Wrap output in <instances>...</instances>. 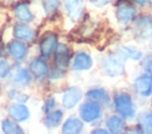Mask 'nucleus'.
Here are the masks:
<instances>
[{
    "label": "nucleus",
    "instance_id": "9",
    "mask_svg": "<svg viewBox=\"0 0 152 134\" xmlns=\"http://www.w3.org/2000/svg\"><path fill=\"white\" fill-rule=\"evenodd\" d=\"M57 45V36L55 33H46L39 43L40 55L43 57H49L52 52H55Z\"/></svg>",
    "mask_w": 152,
    "mask_h": 134
},
{
    "label": "nucleus",
    "instance_id": "33",
    "mask_svg": "<svg viewBox=\"0 0 152 134\" xmlns=\"http://www.w3.org/2000/svg\"><path fill=\"white\" fill-rule=\"evenodd\" d=\"M151 5H152V0H151Z\"/></svg>",
    "mask_w": 152,
    "mask_h": 134
},
{
    "label": "nucleus",
    "instance_id": "3",
    "mask_svg": "<svg viewBox=\"0 0 152 134\" xmlns=\"http://www.w3.org/2000/svg\"><path fill=\"white\" fill-rule=\"evenodd\" d=\"M101 113H102L101 104L94 101H87L82 103L78 108V114H80L81 120L88 123H91L99 120L101 116Z\"/></svg>",
    "mask_w": 152,
    "mask_h": 134
},
{
    "label": "nucleus",
    "instance_id": "31",
    "mask_svg": "<svg viewBox=\"0 0 152 134\" xmlns=\"http://www.w3.org/2000/svg\"><path fill=\"white\" fill-rule=\"evenodd\" d=\"M148 1H150V0H133V2L137 4V5H139V6H145Z\"/></svg>",
    "mask_w": 152,
    "mask_h": 134
},
{
    "label": "nucleus",
    "instance_id": "2",
    "mask_svg": "<svg viewBox=\"0 0 152 134\" xmlns=\"http://www.w3.org/2000/svg\"><path fill=\"white\" fill-rule=\"evenodd\" d=\"M114 107L119 116L125 119H133L135 116V107L129 94L125 91H116L114 95Z\"/></svg>",
    "mask_w": 152,
    "mask_h": 134
},
{
    "label": "nucleus",
    "instance_id": "29",
    "mask_svg": "<svg viewBox=\"0 0 152 134\" xmlns=\"http://www.w3.org/2000/svg\"><path fill=\"white\" fill-rule=\"evenodd\" d=\"M112 0H91V2L95 5V6H104V5H107V4H109Z\"/></svg>",
    "mask_w": 152,
    "mask_h": 134
},
{
    "label": "nucleus",
    "instance_id": "5",
    "mask_svg": "<svg viewBox=\"0 0 152 134\" xmlns=\"http://www.w3.org/2000/svg\"><path fill=\"white\" fill-rule=\"evenodd\" d=\"M71 59V52L68 45L61 43L57 45L55 50V66L58 70H64L66 66H69Z\"/></svg>",
    "mask_w": 152,
    "mask_h": 134
},
{
    "label": "nucleus",
    "instance_id": "16",
    "mask_svg": "<svg viewBox=\"0 0 152 134\" xmlns=\"http://www.w3.org/2000/svg\"><path fill=\"white\" fill-rule=\"evenodd\" d=\"M13 34L20 42H28L34 37V31L28 25L18 23L13 27Z\"/></svg>",
    "mask_w": 152,
    "mask_h": 134
},
{
    "label": "nucleus",
    "instance_id": "15",
    "mask_svg": "<svg viewBox=\"0 0 152 134\" xmlns=\"http://www.w3.org/2000/svg\"><path fill=\"white\" fill-rule=\"evenodd\" d=\"M65 11L72 21H77L82 15L83 1L82 0H65Z\"/></svg>",
    "mask_w": 152,
    "mask_h": 134
},
{
    "label": "nucleus",
    "instance_id": "22",
    "mask_svg": "<svg viewBox=\"0 0 152 134\" xmlns=\"http://www.w3.org/2000/svg\"><path fill=\"white\" fill-rule=\"evenodd\" d=\"M13 82L20 85H27L32 79V74L27 69H19L13 75Z\"/></svg>",
    "mask_w": 152,
    "mask_h": 134
},
{
    "label": "nucleus",
    "instance_id": "28",
    "mask_svg": "<svg viewBox=\"0 0 152 134\" xmlns=\"http://www.w3.org/2000/svg\"><path fill=\"white\" fill-rule=\"evenodd\" d=\"M122 134H142V132L140 130V128H139V127H134V128L126 129Z\"/></svg>",
    "mask_w": 152,
    "mask_h": 134
},
{
    "label": "nucleus",
    "instance_id": "7",
    "mask_svg": "<svg viewBox=\"0 0 152 134\" xmlns=\"http://www.w3.org/2000/svg\"><path fill=\"white\" fill-rule=\"evenodd\" d=\"M135 91L144 97H148L152 95V76L148 74H142L134 81Z\"/></svg>",
    "mask_w": 152,
    "mask_h": 134
},
{
    "label": "nucleus",
    "instance_id": "11",
    "mask_svg": "<svg viewBox=\"0 0 152 134\" xmlns=\"http://www.w3.org/2000/svg\"><path fill=\"white\" fill-rule=\"evenodd\" d=\"M49 65L42 57H37L30 62V72L33 77L43 78L49 74Z\"/></svg>",
    "mask_w": 152,
    "mask_h": 134
},
{
    "label": "nucleus",
    "instance_id": "17",
    "mask_svg": "<svg viewBox=\"0 0 152 134\" xmlns=\"http://www.w3.org/2000/svg\"><path fill=\"white\" fill-rule=\"evenodd\" d=\"M106 126H107V129L110 134H122L126 130L125 121L119 115L109 116L106 121Z\"/></svg>",
    "mask_w": 152,
    "mask_h": 134
},
{
    "label": "nucleus",
    "instance_id": "8",
    "mask_svg": "<svg viewBox=\"0 0 152 134\" xmlns=\"http://www.w3.org/2000/svg\"><path fill=\"white\" fill-rule=\"evenodd\" d=\"M7 113L10 117L15 122L26 121L30 117V110L24 103H12L7 108Z\"/></svg>",
    "mask_w": 152,
    "mask_h": 134
},
{
    "label": "nucleus",
    "instance_id": "20",
    "mask_svg": "<svg viewBox=\"0 0 152 134\" xmlns=\"http://www.w3.org/2000/svg\"><path fill=\"white\" fill-rule=\"evenodd\" d=\"M138 127L142 134H152V111H145L139 115Z\"/></svg>",
    "mask_w": 152,
    "mask_h": 134
},
{
    "label": "nucleus",
    "instance_id": "26",
    "mask_svg": "<svg viewBox=\"0 0 152 134\" xmlns=\"http://www.w3.org/2000/svg\"><path fill=\"white\" fill-rule=\"evenodd\" d=\"M11 64L7 59H0V78H6L11 72Z\"/></svg>",
    "mask_w": 152,
    "mask_h": 134
},
{
    "label": "nucleus",
    "instance_id": "18",
    "mask_svg": "<svg viewBox=\"0 0 152 134\" xmlns=\"http://www.w3.org/2000/svg\"><path fill=\"white\" fill-rule=\"evenodd\" d=\"M14 15L23 24H26L33 20V14L25 2H19L14 6Z\"/></svg>",
    "mask_w": 152,
    "mask_h": 134
},
{
    "label": "nucleus",
    "instance_id": "30",
    "mask_svg": "<svg viewBox=\"0 0 152 134\" xmlns=\"http://www.w3.org/2000/svg\"><path fill=\"white\" fill-rule=\"evenodd\" d=\"M89 134H110L107 129H103V128H96L94 130H91Z\"/></svg>",
    "mask_w": 152,
    "mask_h": 134
},
{
    "label": "nucleus",
    "instance_id": "14",
    "mask_svg": "<svg viewBox=\"0 0 152 134\" xmlns=\"http://www.w3.org/2000/svg\"><path fill=\"white\" fill-rule=\"evenodd\" d=\"M83 129V121L76 116L68 117L62 126V134H80Z\"/></svg>",
    "mask_w": 152,
    "mask_h": 134
},
{
    "label": "nucleus",
    "instance_id": "6",
    "mask_svg": "<svg viewBox=\"0 0 152 134\" xmlns=\"http://www.w3.org/2000/svg\"><path fill=\"white\" fill-rule=\"evenodd\" d=\"M82 98V90L78 87H69L62 96V106L65 109H72Z\"/></svg>",
    "mask_w": 152,
    "mask_h": 134
},
{
    "label": "nucleus",
    "instance_id": "23",
    "mask_svg": "<svg viewBox=\"0 0 152 134\" xmlns=\"http://www.w3.org/2000/svg\"><path fill=\"white\" fill-rule=\"evenodd\" d=\"M62 117H63V111L61 109H56V110H52L49 114H46L44 123H45L46 127H50V128L57 127L61 123Z\"/></svg>",
    "mask_w": 152,
    "mask_h": 134
},
{
    "label": "nucleus",
    "instance_id": "4",
    "mask_svg": "<svg viewBox=\"0 0 152 134\" xmlns=\"http://www.w3.org/2000/svg\"><path fill=\"white\" fill-rule=\"evenodd\" d=\"M137 15L135 7L127 0H119L116 5V19L121 24H128L134 20Z\"/></svg>",
    "mask_w": 152,
    "mask_h": 134
},
{
    "label": "nucleus",
    "instance_id": "13",
    "mask_svg": "<svg viewBox=\"0 0 152 134\" xmlns=\"http://www.w3.org/2000/svg\"><path fill=\"white\" fill-rule=\"evenodd\" d=\"M135 30L139 36L150 37L152 36V17L150 15H141L135 20Z\"/></svg>",
    "mask_w": 152,
    "mask_h": 134
},
{
    "label": "nucleus",
    "instance_id": "25",
    "mask_svg": "<svg viewBox=\"0 0 152 134\" xmlns=\"http://www.w3.org/2000/svg\"><path fill=\"white\" fill-rule=\"evenodd\" d=\"M42 4L46 14H51L56 12V9L59 7V0H43Z\"/></svg>",
    "mask_w": 152,
    "mask_h": 134
},
{
    "label": "nucleus",
    "instance_id": "10",
    "mask_svg": "<svg viewBox=\"0 0 152 134\" xmlns=\"http://www.w3.org/2000/svg\"><path fill=\"white\" fill-rule=\"evenodd\" d=\"M93 66V58L89 53L84 52V51H80L75 55L74 60H72V70L75 71H84V70H89Z\"/></svg>",
    "mask_w": 152,
    "mask_h": 134
},
{
    "label": "nucleus",
    "instance_id": "1",
    "mask_svg": "<svg viewBox=\"0 0 152 134\" xmlns=\"http://www.w3.org/2000/svg\"><path fill=\"white\" fill-rule=\"evenodd\" d=\"M125 62L126 58L125 56L119 51H114L108 53L103 60H102V69L107 76L110 77H116L124 74L125 71Z\"/></svg>",
    "mask_w": 152,
    "mask_h": 134
},
{
    "label": "nucleus",
    "instance_id": "27",
    "mask_svg": "<svg viewBox=\"0 0 152 134\" xmlns=\"http://www.w3.org/2000/svg\"><path fill=\"white\" fill-rule=\"evenodd\" d=\"M53 107H55V97H53V96H49V97L45 100V102H44L43 110H44L46 114H49L50 111H52Z\"/></svg>",
    "mask_w": 152,
    "mask_h": 134
},
{
    "label": "nucleus",
    "instance_id": "32",
    "mask_svg": "<svg viewBox=\"0 0 152 134\" xmlns=\"http://www.w3.org/2000/svg\"><path fill=\"white\" fill-rule=\"evenodd\" d=\"M4 1H6V2H10V4H13V2H15V1H18V0H4Z\"/></svg>",
    "mask_w": 152,
    "mask_h": 134
},
{
    "label": "nucleus",
    "instance_id": "12",
    "mask_svg": "<svg viewBox=\"0 0 152 134\" xmlns=\"http://www.w3.org/2000/svg\"><path fill=\"white\" fill-rule=\"evenodd\" d=\"M7 50L10 55L15 59V60H23L26 55H27V46L24 42H20L18 39L11 40L7 45Z\"/></svg>",
    "mask_w": 152,
    "mask_h": 134
},
{
    "label": "nucleus",
    "instance_id": "24",
    "mask_svg": "<svg viewBox=\"0 0 152 134\" xmlns=\"http://www.w3.org/2000/svg\"><path fill=\"white\" fill-rule=\"evenodd\" d=\"M124 56L126 59H133V60H139L141 57H142V52L140 50H137L134 47H131V46H121L118 49Z\"/></svg>",
    "mask_w": 152,
    "mask_h": 134
},
{
    "label": "nucleus",
    "instance_id": "21",
    "mask_svg": "<svg viewBox=\"0 0 152 134\" xmlns=\"http://www.w3.org/2000/svg\"><path fill=\"white\" fill-rule=\"evenodd\" d=\"M1 130L4 134H25L24 129L13 120L5 119L1 122Z\"/></svg>",
    "mask_w": 152,
    "mask_h": 134
},
{
    "label": "nucleus",
    "instance_id": "19",
    "mask_svg": "<svg viewBox=\"0 0 152 134\" xmlns=\"http://www.w3.org/2000/svg\"><path fill=\"white\" fill-rule=\"evenodd\" d=\"M86 96L90 101L97 102L100 104L101 103H108L109 102V95H108V92L103 88H93V89H90V90L87 91Z\"/></svg>",
    "mask_w": 152,
    "mask_h": 134
}]
</instances>
